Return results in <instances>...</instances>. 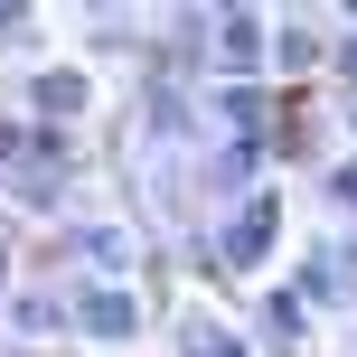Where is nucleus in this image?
<instances>
[{
	"instance_id": "f03ea898",
	"label": "nucleus",
	"mask_w": 357,
	"mask_h": 357,
	"mask_svg": "<svg viewBox=\"0 0 357 357\" xmlns=\"http://www.w3.org/2000/svg\"><path fill=\"white\" fill-rule=\"evenodd\" d=\"M216 66H226L235 85H254V75L273 66V29L254 10H226V19H216Z\"/></svg>"
},
{
	"instance_id": "6e6552de",
	"label": "nucleus",
	"mask_w": 357,
	"mask_h": 357,
	"mask_svg": "<svg viewBox=\"0 0 357 357\" xmlns=\"http://www.w3.org/2000/svg\"><path fill=\"white\" fill-rule=\"evenodd\" d=\"M188 357H245V348H235L226 329H207V320H197V329H188Z\"/></svg>"
},
{
	"instance_id": "0eeeda50",
	"label": "nucleus",
	"mask_w": 357,
	"mask_h": 357,
	"mask_svg": "<svg viewBox=\"0 0 357 357\" xmlns=\"http://www.w3.org/2000/svg\"><path fill=\"white\" fill-rule=\"evenodd\" d=\"M273 66H282V75L320 66V38H310V29H273Z\"/></svg>"
},
{
	"instance_id": "20e7f679",
	"label": "nucleus",
	"mask_w": 357,
	"mask_h": 357,
	"mask_svg": "<svg viewBox=\"0 0 357 357\" xmlns=\"http://www.w3.org/2000/svg\"><path fill=\"white\" fill-rule=\"evenodd\" d=\"M66 310H75V329H85V339H132V329H142V301H132V282H85Z\"/></svg>"
},
{
	"instance_id": "39448f33",
	"label": "nucleus",
	"mask_w": 357,
	"mask_h": 357,
	"mask_svg": "<svg viewBox=\"0 0 357 357\" xmlns=\"http://www.w3.org/2000/svg\"><path fill=\"white\" fill-rule=\"evenodd\" d=\"M75 245H85V273H94V282H132V235L123 226L94 216V226H75Z\"/></svg>"
},
{
	"instance_id": "9d476101",
	"label": "nucleus",
	"mask_w": 357,
	"mask_h": 357,
	"mask_svg": "<svg viewBox=\"0 0 357 357\" xmlns=\"http://www.w3.org/2000/svg\"><path fill=\"white\" fill-rule=\"evenodd\" d=\"M339 19H357V0H339Z\"/></svg>"
},
{
	"instance_id": "f257e3e1",
	"label": "nucleus",
	"mask_w": 357,
	"mask_h": 357,
	"mask_svg": "<svg viewBox=\"0 0 357 357\" xmlns=\"http://www.w3.org/2000/svg\"><path fill=\"white\" fill-rule=\"evenodd\" d=\"M273 226H282V197H273V188H245V197H235V216H226V264L254 273V264L273 254Z\"/></svg>"
},
{
	"instance_id": "7ed1b4c3",
	"label": "nucleus",
	"mask_w": 357,
	"mask_h": 357,
	"mask_svg": "<svg viewBox=\"0 0 357 357\" xmlns=\"http://www.w3.org/2000/svg\"><path fill=\"white\" fill-rule=\"evenodd\" d=\"M29 113L38 123H85L94 113V75L85 66H38L29 75Z\"/></svg>"
},
{
	"instance_id": "423d86ee",
	"label": "nucleus",
	"mask_w": 357,
	"mask_h": 357,
	"mask_svg": "<svg viewBox=\"0 0 357 357\" xmlns=\"http://www.w3.org/2000/svg\"><path fill=\"white\" fill-rule=\"evenodd\" d=\"M0 47H38V0H0Z\"/></svg>"
},
{
	"instance_id": "1a4fd4ad",
	"label": "nucleus",
	"mask_w": 357,
	"mask_h": 357,
	"mask_svg": "<svg viewBox=\"0 0 357 357\" xmlns=\"http://www.w3.org/2000/svg\"><path fill=\"white\" fill-rule=\"evenodd\" d=\"M339 197H348V207H357V160H348V169H339Z\"/></svg>"
}]
</instances>
